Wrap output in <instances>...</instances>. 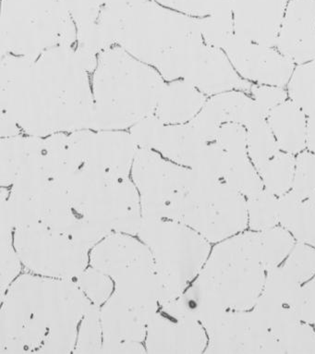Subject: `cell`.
<instances>
[{
	"instance_id": "44",
	"label": "cell",
	"mask_w": 315,
	"mask_h": 354,
	"mask_svg": "<svg viewBox=\"0 0 315 354\" xmlns=\"http://www.w3.org/2000/svg\"><path fill=\"white\" fill-rule=\"evenodd\" d=\"M303 203L292 190L278 197L279 223L292 235L300 222Z\"/></svg>"
},
{
	"instance_id": "36",
	"label": "cell",
	"mask_w": 315,
	"mask_h": 354,
	"mask_svg": "<svg viewBox=\"0 0 315 354\" xmlns=\"http://www.w3.org/2000/svg\"><path fill=\"white\" fill-rule=\"evenodd\" d=\"M93 304L102 306L114 292V282L102 271L89 266L75 281Z\"/></svg>"
},
{
	"instance_id": "37",
	"label": "cell",
	"mask_w": 315,
	"mask_h": 354,
	"mask_svg": "<svg viewBox=\"0 0 315 354\" xmlns=\"http://www.w3.org/2000/svg\"><path fill=\"white\" fill-rule=\"evenodd\" d=\"M161 6L194 18L232 10L231 0H153Z\"/></svg>"
},
{
	"instance_id": "35",
	"label": "cell",
	"mask_w": 315,
	"mask_h": 354,
	"mask_svg": "<svg viewBox=\"0 0 315 354\" xmlns=\"http://www.w3.org/2000/svg\"><path fill=\"white\" fill-rule=\"evenodd\" d=\"M102 344L103 333L100 320V308L93 304L82 321L73 353H100Z\"/></svg>"
},
{
	"instance_id": "40",
	"label": "cell",
	"mask_w": 315,
	"mask_h": 354,
	"mask_svg": "<svg viewBox=\"0 0 315 354\" xmlns=\"http://www.w3.org/2000/svg\"><path fill=\"white\" fill-rule=\"evenodd\" d=\"M165 126V123L153 114L140 120L131 126L130 134L139 148L155 150Z\"/></svg>"
},
{
	"instance_id": "4",
	"label": "cell",
	"mask_w": 315,
	"mask_h": 354,
	"mask_svg": "<svg viewBox=\"0 0 315 354\" xmlns=\"http://www.w3.org/2000/svg\"><path fill=\"white\" fill-rule=\"evenodd\" d=\"M165 85L155 68L120 46L103 51L93 78L92 130L124 131L155 114Z\"/></svg>"
},
{
	"instance_id": "13",
	"label": "cell",
	"mask_w": 315,
	"mask_h": 354,
	"mask_svg": "<svg viewBox=\"0 0 315 354\" xmlns=\"http://www.w3.org/2000/svg\"><path fill=\"white\" fill-rule=\"evenodd\" d=\"M68 140L81 167L117 179L131 178L139 147L130 133L82 130L68 133Z\"/></svg>"
},
{
	"instance_id": "14",
	"label": "cell",
	"mask_w": 315,
	"mask_h": 354,
	"mask_svg": "<svg viewBox=\"0 0 315 354\" xmlns=\"http://www.w3.org/2000/svg\"><path fill=\"white\" fill-rule=\"evenodd\" d=\"M205 353H284L256 310L227 311L207 329Z\"/></svg>"
},
{
	"instance_id": "7",
	"label": "cell",
	"mask_w": 315,
	"mask_h": 354,
	"mask_svg": "<svg viewBox=\"0 0 315 354\" xmlns=\"http://www.w3.org/2000/svg\"><path fill=\"white\" fill-rule=\"evenodd\" d=\"M0 53L37 59L49 49L77 44L65 0H3Z\"/></svg>"
},
{
	"instance_id": "33",
	"label": "cell",
	"mask_w": 315,
	"mask_h": 354,
	"mask_svg": "<svg viewBox=\"0 0 315 354\" xmlns=\"http://www.w3.org/2000/svg\"><path fill=\"white\" fill-rule=\"evenodd\" d=\"M301 286L303 285L281 265L267 271L261 295L275 303L290 306Z\"/></svg>"
},
{
	"instance_id": "32",
	"label": "cell",
	"mask_w": 315,
	"mask_h": 354,
	"mask_svg": "<svg viewBox=\"0 0 315 354\" xmlns=\"http://www.w3.org/2000/svg\"><path fill=\"white\" fill-rule=\"evenodd\" d=\"M247 212L249 229L256 232L272 229L279 223L278 197L264 189L247 198Z\"/></svg>"
},
{
	"instance_id": "5",
	"label": "cell",
	"mask_w": 315,
	"mask_h": 354,
	"mask_svg": "<svg viewBox=\"0 0 315 354\" xmlns=\"http://www.w3.org/2000/svg\"><path fill=\"white\" fill-rule=\"evenodd\" d=\"M202 43L200 18L153 0H133L117 21V45L156 71L178 54Z\"/></svg>"
},
{
	"instance_id": "48",
	"label": "cell",
	"mask_w": 315,
	"mask_h": 354,
	"mask_svg": "<svg viewBox=\"0 0 315 354\" xmlns=\"http://www.w3.org/2000/svg\"><path fill=\"white\" fill-rule=\"evenodd\" d=\"M147 353L144 342H123L109 348L106 354Z\"/></svg>"
},
{
	"instance_id": "27",
	"label": "cell",
	"mask_w": 315,
	"mask_h": 354,
	"mask_svg": "<svg viewBox=\"0 0 315 354\" xmlns=\"http://www.w3.org/2000/svg\"><path fill=\"white\" fill-rule=\"evenodd\" d=\"M296 156L280 151L258 169L265 190L279 197L292 191Z\"/></svg>"
},
{
	"instance_id": "12",
	"label": "cell",
	"mask_w": 315,
	"mask_h": 354,
	"mask_svg": "<svg viewBox=\"0 0 315 354\" xmlns=\"http://www.w3.org/2000/svg\"><path fill=\"white\" fill-rule=\"evenodd\" d=\"M15 246L24 271L35 275L76 281L89 267L88 250L40 225L15 230Z\"/></svg>"
},
{
	"instance_id": "23",
	"label": "cell",
	"mask_w": 315,
	"mask_h": 354,
	"mask_svg": "<svg viewBox=\"0 0 315 354\" xmlns=\"http://www.w3.org/2000/svg\"><path fill=\"white\" fill-rule=\"evenodd\" d=\"M308 116L292 100H287L267 118L281 151L297 156L307 149Z\"/></svg>"
},
{
	"instance_id": "11",
	"label": "cell",
	"mask_w": 315,
	"mask_h": 354,
	"mask_svg": "<svg viewBox=\"0 0 315 354\" xmlns=\"http://www.w3.org/2000/svg\"><path fill=\"white\" fill-rule=\"evenodd\" d=\"M131 179L138 191L142 219L180 221L193 169L164 158L156 151H137Z\"/></svg>"
},
{
	"instance_id": "38",
	"label": "cell",
	"mask_w": 315,
	"mask_h": 354,
	"mask_svg": "<svg viewBox=\"0 0 315 354\" xmlns=\"http://www.w3.org/2000/svg\"><path fill=\"white\" fill-rule=\"evenodd\" d=\"M282 266L301 285L315 276V248L309 244L297 241Z\"/></svg>"
},
{
	"instance_id": "39",
	"label": "cell",
	"mask_w": 315,
	"mask_h": 354,
	"mask_svg": "<svg viewBox=\"0 0 315 354\" xmlns=\"http://www.w3.org/2000/svg\"><path fill=\"white\" fill-rule=\"evenodd\" d=\"M292 190L303 201L315 194V155L308 149L296 156Z\"/></svg>"
},
{
	"instance_id": "22",
	"label": "cell",
	"mask_w": 315,
	"mask_h": 354,
	"mask_svg": "<svg viewBox=\"0 0 315 354\" xmlns=\"http://www.w3.org/2000/svg\"><path fill=\"white\" fill-rule=\"evenodd\" d=\"M207 100L190 82L176 80L164 87L155 115L166 125L185 124L197 116Z\"/></svg>"
},
{
	"instance_id": "9",
	"label": "cell",
	"mask_w": 315,
	"mask_h": 354,
	"mask_svg": "<svg viewBox=\"0 0 315 354\" xmlns=\"http://www.w3.org/2000/svg\"><path fill=\"white\" fill-rule=\"evenodd\" d=\"M89 266L111 277L120 301L148 317L160 307V290L149 248L138 236L112 233L93 247Z\"/></svg>"
},
{
	"instance_id": "6",
	"label": "cell",
	"mask_w": 315,
	"mask_h": 354,
	"mask_svg": "<svg viewBox=\"0 0 315 354\" xmlns=\"http://www.w3.org/2000/svg\"><path fill=\"white\" fill-rule=\"evenodd\" d=\"M67 194L77 218L101 233L136 235L142 222L138 191L131 178L117 179L81 167L53 179Z\"/></svg>"
},
{
	"instance_id": "20",
	"label": "cell",
	"mask_w": 315,
	"mask_h": 354,
	"mask_svg": "<svg viewBox=\"0 0 315 354\" xmlns=\"http://www.w3.org/2000/svg\"><path fill=\"white\" fill-rule=\"evenodd\" d=\"M276 48L296 65L315 59V0H290Z\"/></svg>"
},
{
	"instance_id": "1",
	"label": "cell",
	"mask_w": 315,
	"mask_h": 354,
	"mask_svg": "<svg viewBox=\"0 0 315 354\" xmlns=\"http://www.w3.org/2000/svg\"><path fill=\"white\" fill-rule=\"evenodd\" d=\"M89 73L75 48L57 46L37 59L4 55L0 106L23 133L46 138L92 130L94 97Z\"/></svg>"
},
{
	"instance_id": "8",
	"label": "cell",
	"mask_w": 315,
	"mask_h": 354,
	"mask_svg": "<svg viewBox=\"0 0 315 354\" xmlns=\"http://www.w3.org/2000/svg\"><path fill=\"white\" fill-rule=\"evenodd\" d=\"M137 236L153 255L160 306L184 293L212 250L207 239L188 225L172 219H142Z\"/></svg>"
},
{
	"instance_id": "18",
	"label": "cell",
	"mask_w": 315,
	"mask_h": 354,
	"mask_svg": "<svg viewBox=\"0 0 315 354\" xmlns=\"http://www.w3.org/2000/svg\"><path fill=\"white\" fill-rule=\"evenodd\" d=\"M267 116L253 97L233 90L208 98L202 111L189 123L210 142L216 141L219 128L225 123H239L247 128Z\"/></svg>"
},
{
	"instance_id": "43",
	"label": "cell",
	"mask_w": 315,
	"mask_h": 354,
	"mask_svg": "<svg viewBox=\"0 0 315 354\" xmlns=\"http://www.w3.org/2000/svg\"><path fill=\"white\" fill-rule=\"evenodd\" d=\"M250 93L267 118L271 111L286 102L289 97V93L285 87L276 85L253 84Z\"/></svg>"
},
{
	"instance_id": "49",
	"label": "cell",
	"mask_w": 315,
	"mask_h": 354,
	"mask_svg": "<svg viewBox=\"0 0 315 354\" xmlns=\"http://www.w3.org/2000/svg\"><path fill=\"white\" fill-rule=\"evenodd\" d=\"M307 149L315 155V115L308 118V133H307Z\"/></svg>"
},
{
	"instance_id": "10",
	"label": "cell",
	"mask_w": 315,
	"mask_h": 354,
	"mask_svg": "<svg viewBox=\"0 0 315 354\" xmlns=\"http://www.w3.org/2000/svg\"><path fill=\"white\" fill-rule=\"evenodd\" d=\"M180 221L210 243H220L247 229V198L223 180L205 179L193 171Z\"/></svg>"
},
{
	"instance_id": "46",
	"label": "cell",
	"mask_w": 315,
	"mask_h": 354,
	"mask_svg": "<svg viewBox=\"0 0 315 354\" xmlns=\"http://www.w3.org/2000/svg\"><path fill=\"white\" fill-rule=\"evenodd\" d=\"M293 237L296 241L309 244L315 248V194L304 200L300 222Z\"/></svg>"
},
{
	"instance_id": "31",
	"label": "cell",
	"mask_w": 315,
	"mask_h": 354,
	"mask_svg": "<svg viewBox=\"0 0 315 354\" xmlns=\"http://www.w3.org/2000/svg\"><path fill=\"white\" fill-rule=\"evenodd\" d=\"M246 129L248 156L258 170L276 153L280 152V147L267 119L260 120Z\"/></svg>"
},
{
	"instance_id": "3",
	"label": "cell",
	"mask_w": 315,
	"mask_h": 354,
	"mask_svg": "<svg viewBox=\"0 0 315 354\" xmlns=\"http://www.w3.org/2000/svg\"><path fill=\"white\" fill-rule=\"evenodd\" d=\"M267 274L259 232H243L216 243L182 298L200 322H212L227 311L253 310Z\"/></svg>"
},
{
	"instance_id": "28",
	"label": "cell",
	"mask_w": 315,
	"mask_h": 354,
	"mask_svg": "<svg viewBox=\"0 0 315 354\" xmlns=\"http://www.w3.org/2000/svg\"><path fill=\"white\" fill-rule=\"evenodd\" d=\"M287 88L290 100L307 116H314L315 59L296 65Z\"/></svg>"
},
{
	"instance_id": "29",
	"label": "cell",
	"mask_w": 315,
	"mask_h": 354,
	"mask_svg": "<svg viewBox=\"0 0 315 354\" xmlns=\"http://www.w3.org/2000/svg\"><path fill=\"white\" fill-rule=\"evenodd\" d=\"M24 271L15 246V227L1 207V296Z\"/></svg>"
},
{
	"instance_id": "16",
	"label": "cell",
	"mask_w": 315,
	"mask_h": 354,
	"mask_svg": "<svg viewBox=\"0 0 315 354\" xmlns=\"http://www.w3.org/2000/svg\"><path fill=\"white\" fill-rule=\"evenodd\" d=\"M237 73L251 82L286 87L296 67L276 46L234 35L223 49Z\"/></svg>"
},
{
	"instance_id": "41",
	"label": "cell",
	"mask_w": 315,
	"mask_h": 354,
	"mask_svg": "<svg viewBox=\"0 0 315 354\" xmlns=\"http://www.w3.org/2000/svg\"><path fill=\"white\" fill-rule=\"evenodd\" d=\"M284 353H315V332L301 321L281 339Z\"/></svg>"
},
{
	"instance_id": "24",
	"label": "cell",
	"mask_w": 315,
	"mask_h": 354,
	"mask_svg": "<svg viewBox=\"0 0 315 354\" xmlns=\"http://www.w3.org/2000/svg\"><path fill=\"white\" fill-rule=\"evenodd\" d=\"M208 142L191 123L166 125L153 151L174 163L191 169Z\"/></svg>"
},
{
	"instance_id": "15",
	"label": "cell",
	"mask_w": 315,
	"mask_h": 354,
	"mask_svg": "<svg viewBox=\"0 0 315 354\" xmlns=\"http://www.w3.org/2000/svg\"><path fill=\"white\" fill-rule=\"evenodd\" d=\"M207 344L204 326L184 311L178 299L161 304L148 322L147 353L199 354L205 353Z\"/></svg>"
},
{
	"instance_id": "21",
	"label": "cell",
	"mask_w": 315,
	"mask_h": 354,
	"mask_svg": "<svg viewBox=\"0 0 315 354\" xmlns=\"http://www.w3.org/2000/svg\"><path fill=\"white\" fill-rule=\"evenodd\" d=\"M100 308L103 344L100 353L123 342H144L150 318L131 308L112 293Z\"/></svg>"
},
{
	"instance_id": "34",
	"label": "cell",
	"mask_w": 315,
	"mask_h": 354,
	"mask_svg": "<svg viewBox=\"0 0 315 354\" xmlns=\"http://www.w3.org/2000/svg\"><path fill=\"white\" fill-rule=\"evenodd\" d=\"M202 39L208 46L224 49L235 35L232 10L200 18Z\"/></svg>"
},
{
	"instance_id": "2",
	"label": "cell",
	"mask_w": 315,
	"mask_h": 354,
	"mask_svg": "<svg viewBox=\"0 0 315 354\" xmlns=\"http://www.w3.org/2000/svg\"><path fill=\"white\" fill-rule=\"evenodd\" d=\"M92 306L75 281L23 271L1 296L0 354L73 353Z\"/></svg>"
},
{
	"instance_id": "26",
	"label": "cell",
	"mask_w": 315,
	"mask_h": 354,
	"mask_svg": "<svg viewBox=\"0 0 315 354\" xmlns=\"http://www.w3.org/2000/svg\"><path fill=\"white\" fill-rule=\"evenodd\" d=\"M223 180L246 198L256 196L265 189L261 176L248 153H227Z\"/></svg>"
},
{
	"instance_id": "25",
	"label": "cell",
	"mask_w": 315,
	"mask_h": 354,
	"mask_svg": "<svg viewBox=\"0 0 315 354\" xmlns=\"http://www.w3.org/2000/svg\"><path fill=\"white\" fill-rule=\"evenodd\" d=\"M45 147V138L37 136H15L0 142V185L10 188L21 169L30 159Z\"/></svg>"
},
{
	"instance_id": "42",
	"label": "cell",
	"mask_w": 315,
	"mask_h": 354,
	"mask_svg": "<svg viewBox=\"0 0 315 354\" xmlns=\"http://www.w3.org/2000/svg\"><path fill=\"white\" fill-rule=\"evenodd\" d=\"M216 142L229 155L248 153L247 129L239 123H225L219 128Z\"/></svg>"
},
{
	"instance_id": "17",
	"label": "cell",
	"mask_w": 315,
	"mask_h": 354,
	"mask_svg": "<svg viewBox=\"0 0 315 354\" xmlns=\"http://www.w3.org/2000/svg\"><path fill=\"white\" fill-rule=\"evenodd\" d=\"M180 80L190 82L207 97L233 90L250 93L253 85L237 73L223 49L205 43L191 52Z\"/></svg>"
},
{
	"instance_id": "47",
	"label": "cell",
	"mask_w": 315,
	"mask_h": 354,
	"mask_svg": "<svg viewBox=\"0 0 315 354\" xmlns=\"http://www.w3.org/2000/svg\"><path fill=\"white\" fill-rule=\"evenodd\" d=\"M21 130L20 126L12 116H10L6 112L1 111V119H0L1 138L19 136L21 134Z\"/></svg>"
},
{
	"instance_id": "45",
	"label": "cell",
	"mask_w": 315,
	"mask_h": 354,
	"mask_svg": "<svg viewBox=\"0 0 315 354\" xmlns=\"http://www.w3.org/2000/svg\"><path fill=\"white\" fill-rule=\"evenodd\" d=\"M290 307L300 321L315 325V276L300 287Z\"/></svg>"
},
{
	"instance_id": "19",
	"label": "cell",
	"mask_w": 315,
	"mask_h": 354,
	"mask_svg": "<svg viewBox=\"0 0 315 354\" xmlns=\"http://www.w3.org/2000/svg\"><path fill=\"white\" fill-rule=\"evenodd\" d=\"M235 35L276 46L289 0H231Z\"/></svg>"
},
{
	"instance_id": "30",
	"label": "cell",
	"mask_w": 315,
	"mask_h": 354,
	"mask_svg": "<svg viewBox=\"0 0 315 354\" xmlns=\"http://www.w3.org/2000/svg\"><path fill=\"white\" fill-rule=\"evenodd\" d=\"M260 249L265 270L278 267L286 260L296 244V239L283 227L259 232Z\"/></svg>"
}]
</instances>
